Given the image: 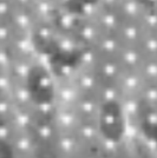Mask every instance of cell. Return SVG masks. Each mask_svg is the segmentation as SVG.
I'll list each match as a JSON object with an SVG mask.
<instances>
[{
    "instance_id": "1",
    "label": "cell",
    "mask_w": 157,
    "mask_h": 158,
    "mask_svg": "<svg viewBox=\"0 0 157 158\" xmlns=\"http://www.w3.org/2000/svg\"><path fill=\"white\" fill-rule=\"evenodd\" d=\"M99 129L102 135L110 142L121 140L124 135V113L116 100L103 104L99 112Z\"/></svg>"
},
{
    "instance_id": "2",
    "label": "cell",
    "mask_w": 157,
    "mask_h": 158,
    "mask_svg": "<svg viewBox=\"0 0 157 158\" xmlns=\"http://www.w3.org/2000/svg\"><path fill=\"white\" fill-rule=\"evenodd\" d=\"M27 92L37 105H49L54 97L53 83L49 73L40 66H34L27 74Z\"/></svg>"
},
{
    "instance_id": "3",
    "label": "cell",
    "mask_w": 157,
    "mask_h": 158,
    "mask_svg": "<svg viewBox=\"0 0 157 158\" xmlns=\"http://www.w3.org/2000/svg\"><path fill=\"white\" fill-rule=\"evenodd\" d=\"M0 158H17L12 146L2 138H0Z\"/></svg>"
}]
</instances>
